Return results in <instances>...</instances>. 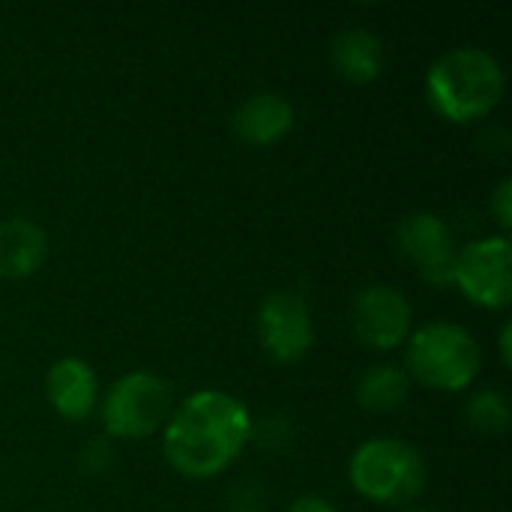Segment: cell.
<instances>
[{"instance_id":"1","label":"cell","mask_w":512,"mask_h":512,"mask_svg":"<svg viewBox=\"0 0 512 512\" xmlns=\"http://www.w3.org/2000/svg\"><path fill=\"white\" fill-rule=\"evenodd\" d=\"M252 414L225 390H198L174 405L162 429L165 462L186 480H210L231 468L252 441Z\"/></svg>"},{"instance_id":"2","label":"cell","mask_w":512,"mask_h":512,"mask_svg":"<svg viewBox=\"0 0 512 512\" xmlns=\"http://www.w3.org/2000/svg\"><path fill=\"white\" fill-rule=\"evenodd\" d=\"M507 87L504 66L495 54L477 45L444 51L426 72V96L450 123H477L489 117Z\"/></svg>"},{"instance_id":"3","label":"cell","mask_w":512,"mask_h":512,"mask_svg":"<svg viewBox=\"0 0 512 512\" xmlns=\"http://www.w3.org/2000/svg\"><path fill=\"white\" fill-rule=\"evenodd\" d=\"M483 366V354L471 330L453 321H432L411 330L405 342V372L411 384L435 393L468 390Z\"/></svg>"},{"instance_id":"4","label":"cell","mask_w":512,"mask_h":512,"mask_svg":"<svg viewBox=\"0 0 512 512\" xmlns=\"http://www.w3.org/2000/svg\"><path fill=\"white\" fill-rule=\"evenodd\" d=\"M351 489L381 507H405L426 489L429 468L423 453L399 438L363 441L348 459Z\"/></svg>"},{"instance_id":"5","label":"cell","mask_w":512,"mask_h":512,"mask_svg":"<svg viewBox=\"0 0 512 512\" xmlns=\"http://www.w3.org/2000/svg\"><path fill=\"white\" fill-rule=\"evenodd\" d=\"M108 441H144L165 429L174 414V390L156 372H126L99 399Z\"/></svg>"},{"instance_id":"6","label":"cell","mask_w":512,"mask_h":512,"mask_svg":"<svg viewBox=\"0 0 512 512\" xmlns=\"http://www.w3.org/2000/svg\"><path fill=\"white\" fill-rule=\"evenodd\" d=\"M453 285L483 309H507L512 300V246L507 234L459 246Z\"/></svg>"},{"instance_id":"7","label":"cell","mask_w":512,"mask_h":512,"mask_svg":"<svg viewBox=\"0 0 512 512\" xmlns=\"http://www.w3.org/2000/svg\"><path fill=\"white\" fill-rule=\"evenodd\" d=\"M258 342L264 354L282 366L300 363L315 345V321L309 300L297 288H282L258 306Z\"/></svg>"},{"instance_id":"8","label":"cell","mask_w":512,"mask_h":512,"mask_svg":"<svg viewBox=\"0 0 512 512\" xmlns=\"http://www.w3.org/2000/svg\"><path fill=\"white\" fill-rule=\"evenodd\" d=\"M396 246L414 270L438 288L453 285L459 243L453 228L429 210H414L396 225Z\"/></svg>"},{"instance_id":"9","label":"cell","mask_w":512,"mask_h":512,"mask_svg":"<svg viewBox=\"0 0 512 512\" xmlns=\"http://www.w3.org/2000/svg\"><path fill=\"white\" fill-rule=\"evenodd\" d=\"M414 309L393 285H369L351 303V333L369 351H393L408 342Z\"/></svg>"},{"instance_id":"10","label":"cell","mask_w":512,"mask_h":512,"mask_svg":"<svg viewBox=\"0 0 512 512\" xmlns=\"http://www.w3.org/2000/svg\"><path fill=\"white\" fill-rule=\"evenodd\" d=\"M45 399L66 423H81L99 408V378L81 357L57 360L45 375Z\"/></svg>"},{"instance_id":"11","label":"cell","mask_w":512,"mask_h":512,"mask_svg":"<svg viewBox=\"0 0 512 512\" xmlns=\"http://www.w3.org/2000/svg\"><path fill=\"white\" fill-rule=\"evenodd\" d=\"M294 120L297 111L288 96L276 90H258L237 105L231 129L249 147H270L279 144L294 129Z\"/></svg>"},{"instance_id":"12","label":"cell","mask_w":512,"mask_h":512,"mask_svg":"<svg viewBox=\"0 0 512 512\" xmlns=\"http://www.w3.org/2000/svg\"><path fill=\"white\" fill-rule=\"evenodd\" d=\"M330 63L339 78L351 84H372L387 66V48L378 33L366 27L339 30L330 42Z\"/></svg>"},{"instance_id":"13","label":"cell","mask_w":512,"mask_h":512,"mask_svg":"<svg viewBox=\"0 0 512 512\" xmlns=\"http://www.w3.org/2000/svg\"><path fill=\"white\" fill-rule=\"evenodd\" d=\"M48 258V234L24 216L0 222V279H27Z\"/></svg>"},{"instance_id":"14","label":"cell","mask_w":512,"mask_h":512,"mask_svg":"<svg viewBox=\"0 0 512 512\" xmlns=\"http://www.w3.org/2000/svg\"><path fill=\"white\" fill-rule=\"evenodd\" d=\"M411 387L414 384L402 366L375 363L357 378L354 396H357V405L369 414H393L405 408V402L411 399Z\"/></svg>"},{"instance_id":"15","label":"cell","mask_w":512,"mask_h":512,"mask_svg":"<svg viewBox=\"0 0 512 512\" xmlns=\"http://www.w3.org/2000/svg\"><path fill=\"white\" fill-rule=\"evenodd\" d=\"M465 420L477 435H504L512 423L510 402L498 390H477L465 405Z\"/></svg>"},{"instance_id":"16","label":"cell","mask_w":512,"mask_h":512,"mask_svg":"<svg viewBox=\"0 0 512 512\" xmlns=\"http://www.w3.org/2000/svg\"><path fill=\"white\" fill-rule=\"evenodd\" d=\"M114 465V444L108 438H93L81 447L78 453V468L84 474H105Z\"/></svg>"},{"instance_id":"17","label":"cell","mask_w":512,"mask_h":512,"mask_svg":"<svg viewBox=\"0 0 512 512\" xmlns=\"http://www.w3.org/2000/svg\"><path fill=\"white\" fill-rule=\"evenodd\" d=\"M489 210H492L495 222L501 225V231L507 234V231L512 228V180L510 177H504V180L495 186V192H492V198H489Z\"/></svg>"},{"instance_id":"18","label":"cell","mask_w":512,"mask_h":512,"mask_svg":"<svg viewBox=\"0 0 512 512\" xmlns=\"http://www.w3.org/2000/svg\"><path fill=\"white\" fill-rule=\"evenodd\" d=\"M288 512H339V510H336V504H333V501H327V498H321V495H300V498H294V501H291Z\"/></svg>"},{"instance_id":"19","label":"cell","mask_w":512,"mask_h":512,"mask_svg":"<svg viewBox=\"0 0 512 512\" xmlns=\"http://www.w3.org/2000/svg\"><path fill=\"white\" fill-rule=\"evenodd\" d=\"M510 342H512V324L510 321H504V324H501V330H498V348H501V363H504V366H510L512 363Z\"/></svg>"},{"instance_id":"20","label":"cell","mask_w":512,"mask_h":512,"mask_svg":"<svg viewBox=\"0 0 512 512\" xmlns=\"http://www.w3.org/2000/svg\"><path fill=\"white\" fill-rule=\"evenodd\" d=\"M408 512H429V510H420V507H414V510H408Z\"/></svg>"}]
</instances>
